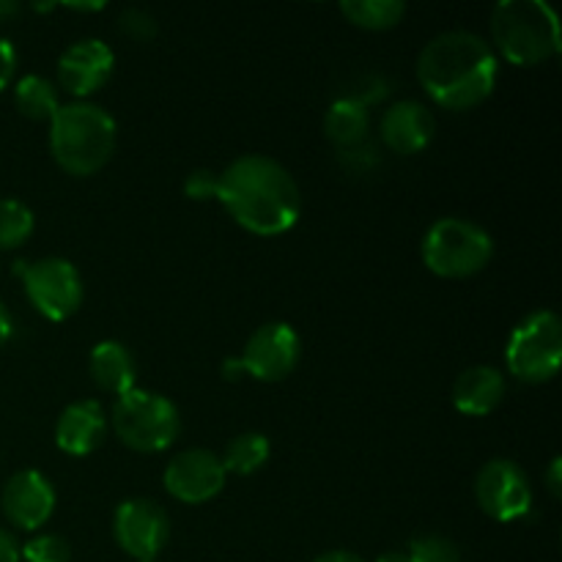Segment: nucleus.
Returning <instances> with one entry per match:
<instances>
[{
    "mask_svg": "<svg viewBox=\"0 0 562 562\" xmlns=\"http://www.w3.org/2000/svg\"><path fill=\"white\" fill-rule=\"evenodd\" d=\"M475 499L494 521L525 519L532 508L530 477L516 461L492 459L477 472Z\"/></svg>",
    "mask_w": 562,
    "mask_h": 562,
    "instance_id": "obj_10",
    "label": "nucleus"
},
{
    "mask_svg": "<svg viewBox=\"0 0 562 562\" xmlns=\"http://www.w3.org/2000/svg\"><path fill=\"white\" fill-rule=\"evenodd\" d=\"M5 519L20 530H42L55 514V488L42 472L22 470L9 477L0 494Z\"/></svg>",
    "mask_w": 562,
    "mask_h": 562,
    "instance_id": "obj_14",
    "label": "nucleus"
},
{
    "mask_svg": "<svg viewBox=\"0 0 562 562\" xmlns=\"http://www.w3.org/2000/svg\"><path fill=\"white\" fill-rule=\"evenodd\" d=\"M69 9H75V11H99V9H104V3H69Z\"/></svg>",
    "mask_w": 562,
    "mask_h": 562,
    "instance_id": "obj_37",
    "label": "nucleus"
},
{
    "mask_svg": "<svg viewBox=\"0 0 562 562\" xmlns=\"http://www.w3.org/2000/svg\"><path fill=\"white\" fill-rule=\"evenodd\" d=\"M115 543L137 562L157 560L168 547L170 519L162 505L146 497H132L115 508L113 516Z\"/></svg>",
    "mask_w": 562,
    "mask_h": 562,
    "instance_id": "obj_11",
    "label": "nucleus"
},
{
    "mask_svg": "<svg viewBox=\"0 0 562 562\" xmlns=\"http://www.w3.org/2000/svg\"><path fill=\"white\" fill-rule=\"evenodd\" d=\"M338 162L344 165V168L349 170V173H357V176L371 173V170L379 165L376 143L366 140V143H360V146L346 148V151H338Z\"/></svg>",
    "mask_w": 562,
    "mask_h": 562,
    "instance_id": "obj_28",
    "label": "nucleus"
},
{
    "mask_svg": "<svg viewBox=\"0 0 562 562\" xmlns=\"http://www.w3.org/2000/svg\"><path fill=\"white\" fill-rule=\"evenodd\" d=\"M434 115L417 99H401L384 110L379 121V137L384 146L401 157L420 154L434 140Z\"/></svg>",
    "mask_w": 562,
    "mask_h": 562,
    "instance_id": "obj_15",
    "label": "nucleus"
},
{
    "mask_svg": "<svg viewBox=\"0 0 562 562\" xmlns=\"http://www.w3.org/2000/svg\"><path fill=\"white\" fill-rule=\"evenodd\" d=\"M11 329H14V324H11V316H9V307L0 302V346L5 344V340L11 338Z\"/></svg>",
    "mask_w": 562,
    "mask_h": 562,
    "instance_id": "obj_34",
    "label": "nucleus"
},
{
    "mask_svg": "<svg viewBox=\"0 0 562 562\" xmlns=\"http://www.w3.org/2000/svg\"><path fill=\"white\" fill-rule=\"evenodd\" d=\"M387 93H390L387 80H382L379 75H366V77H357L355 86H351L346 93H340V97L351 99V102L362 104V108H371V104L382 102Z\"/></svg>",
    "mask_w": 562,
    "mask_h": 562,
    "instance_id": "obj_27",
    "label": "nucleus"
},
{
    "mask_svg": "<svg viewBox=\"0 0 562 562\" xmlns=\"http://www.w3.org/2000/svg\"><path fill=\"white\" fill-rule=\"evenodd\" d=\"M115 69V55L102 38H80L58 58V82L75 99H88L108 86Z\"/></svg>",
    "mask_w": 562,
    "mask_h": 562,
    "instance_id": "obj_13",
    "label": "nucleus"
},
{
    "mask_svg": "<svg viewBox=\"0 0 562 562\" xmlns=\"http://www.w3.org/2000/svg\"><path fill=\"white\" fill-rule=\"evenodd\" d=\"M220 203L245 231L256 236H280L302 214L300 187L294 176L267 154H245L217 173Z\"/></svg>",
    "mask_w": 562,
    "mask_h": 562,
    "instance_id": "obj_1",
    "label": "nucleus"
},
{
    "mask_svg": "<svg viewBox=\"0 0 562 562\" xmlns=\"http://www.w3.org/2000/svg\"><path fill=\"white\" fill-rule=\"evenodd\" d=\"M423 263L428 272L448 280H464L483 272L494 256L486 228L464 217H442L423 236Z\"/></svg>",
    "mask_w": 562,
    "mask_h": 562,
    "instance_id": "obj_5",
    "label": "nucleus"
},
{
    "mask_svg": "<svg viewBox=\"0 0 562 562\" xmlns=\"http://www.w3.org/2000/svg\"><path fill=\"white\" fill-rule=\"evenodd\" d=\"M214 192H217V173H212V170H192L184 179V195L192 201H209V198H214Z\"/></svg>",
    "mask_w": 562,
    "mask_h": 562,
    "instance_id": "obj_29",
    "label": "nucleus"
},
{
    "mask_svg": "<svg viewBox=\"0 0 562 562\" xmlns=\"http://www.w3.org/2000/svg\"><path fill=\"white\" fill-rule=\"evenodd\" d=\"M0 562H20V543L3 527H0Z\"/></svg>",
    "mask_w": 562,
    "mask_h": 562,
    "instance_id": "obj_31",
    "label": "nucleus"
},
{
    "mask_svg": "<svg viewBox=\"0 0 562 562\" xmlns=\"http://www.w3.org/2000/svg\"><path fill=\"white\" fill-rule=\"evenodd\" d=\"M499 60L492 44L470 31H445L417 55L423 91L445 110H472L497 88Z\"/></svg>",
    "mask_w": 562,
    "mask_h": 562,
    "instance_id": "obj_2",
    "label": "nucleus"
},
{
    "mask_svg": "<svg viewBox=\"0 0 562 562\" xmlns=\"http://www.w3.org/2000/svg\"><path fill=\"white\" fill-rule=\"evenodd\" d=\"M16 267L25 283V294L31 305L47 322H66L82 305V278L71 261L60 256L38 258V261Z\"/></svg>",
    "mask_w": 562,
    "mask_h": 562,
    "instance_id": "obj_9",
    "label": "nucleus"
},
{
    "mask_svg": "<svg viewBox=\"0 0 562 562\" xmlns=\"http://www.w3.org/2000/svg\"><path fill=\"white\" fill-rule=\"evenodd\" d=\"M14 102L25 119L31 121H49L55 115L58 104V93L55 86L42 75H25L14 86Z\"/></svg>",
    "mask_w": 562,
    "mask_h": 562,
    "instance_id": "obj_21",
    "label": "nucleus"
},
{
    "mask_svg": "<svg viewBox=\"0 0 562 562\" xmlns=\"http://www.w3.org/2000/svg\"><path fill=\"white\" fill-rule=\"evenodd\" d=\"M113 151L115 121L99 104H60L49 119V154L69 176H93L110 162Z\"/></svg>",
    "mask_w": 562,
    "mask_h": 562,
    "instance_id": "obj_3",
    "label": "nucleus"
},
{
    "mask_svg": "<svg viewBox=\"0 0 562 562\" xmlns=\"http://www.w3.org/2000/svg\"><path fill=\"white\" fill-rule=\"evenodd\" d=\"M338 9L351 25L366 27V31H390L406 14V5L401 0H344Z\"/></svg>",
    "mask_w": 562,
    "mask_h": 562,
    "instance_id": "obj_20",
    "label": "nucleus"
},
{
    "mask_svg": "<svg viewBox=\"0 0 562 562\" xmlns=\"http://www.w3.org/2000/svg\"><path fill=\"white\" fill-rule=\"evenodd\" d=\"M492 38L510 64H547L560 53V20L547 0H503L492 11Z\"/></svg>",
    "mask_w": 562,
    "mask_h": 562,
    "instance_id": "obj_4",
    "label": "nucleus"
},
{
    "mask_svg": "<svg viewBox=\"0 0 562 562\" xmlns=\"http://www.w3.org/2000/svg\"><path fill=\"white\" fill-rule=\"evenodd\" d=\"M20 558L27 562H69L71 547L60 536H36L20 549Z\"/></svg>",
    "mask_w": 562,
    "mask_h": 562,
    "instance_id": "obj_25",
    "label": "nucleus"
},
{
    "mask_svg": "<svg viewBox=\"0 0 562 562\" xmlns=\"http://www.w3.org/2000/svg\"><path fill=\"white\" fill-rule=\"evenodd\" d=\"M313 562H366V560H362L360 554H355V552H346V549H333V552L318 554V558Z\"/></svg>",
    "mask_w": 562,
    "mask_h": 562,
    "instance_id": "obj_33",
    "label": "nucleus"
},
{
    "mask_svg": "<svg viewBox=\"0 0 562 562\" xmlns=\"http://www.w3.org/2000/svg\"><path fill=\"white\" fill-rule=\"evenodd\" d=\"M562 362V324L554 311H536L521 318L505 346V366L519 382H552Z\"/></svg>",
    "mask_w": 562,
    "mask_h": 562,
    "instance_id": "obj_7",
    "label": "nucleus"
},
{
    "mask_svg": "<svg viewBox=\"0 0 562 562\" xmlns=\"http://www.w3.org/2000/svg\"><path fill=\"white\" fill-rule=\"evenodd\" d=\"M547 486H549V492H552V497L560 499V494H562V461L560 459H552V464H549Z\"/></svg>",
    "mask_w": 562,
    "mask_h": 562,
    "instance_id": "obj_32",
    "label": "nucleus"
},
{
    "mask_svg": "<svg viewBox=\"0 0 562 562\" xmlns=\"http://www.w3.org/2000/svg\"><path fill=\"white\" fill-rule=\"evenodd\" d=\"M16 69V49L9 38H0V91H5Z\"/></svg>",
    "mask_w": 562,
    "mask_h": 562,
    "instance_id": "obj_30",
    "label": "nucleus"
},
{
    "mask_svg": "<svg viewBox=\"0 0 562 562\" xmlns=\"http://www.w3.org/2000/svg\"><path fill=\"white\" fill-rule=\"evenodd\" d=\"M36 228L31 209L16 198H0V250H16L25 245Z\"/></svg>",
    "mask_w": 562,
    "mask_h": 562,
    "instance_id": "obj_23",
    "label": "nucleus"
},
{
    "mask_svg": "<svg viewBox=\"0 0 562 562\" xmlns=\"http://www.w3.org/2000/svg\"><path fill=\"white\" fill-rule=\"evenodd\" d=\"M162 481L170 497L179 499V503L203 505L223 492L228 472H225L223 459L217 453L192 448L170 459V464L165 467Z\"/></svg>",
    "mask_w": 562,
    "mask_h": 562,
    "instance_id": "obj_12",
    "label": "nucleus"
},
{
    "mask_svg": "<svg viewBox=\"0 0 562 562\" xmlns=\"http://www.w3.org/2000/svg\"><path fill=\"white\" fill-rule=\"evenodd\" d=\"M368 130H371V115L368 108L351 102V99L338 97L329 104L327 115H324V132H327V140L333 143L338 151L346 148H355L360 143L368 140Z\"/></svg>",
    "mask_w": 562,
    "mask_h": 562,
    "instance_id": "obj_19",
    "label": "nucleus"
},
{
    "mask_svg": "<svg viewBox=\"0 0 562 562\" xmlns=\"http://www.w3.org/2000/svg\"><path fill=\"white\" fill-rule=\"evenodd\" d=\"M505 376L492 366H470L453 382V406L467 417H486L503 404Z\"/></svg>",
    "mask_w": 562,
    "mask_h": 562,
    "instance_id": "obj_17",
    "label": "nucleus"
},
{
    "mask_svg": "<svg viewBox=\"0 0 562 562\" xmlns=\"http://www.w3.org/2000/svg\"><path fill=\"white\" fill-rule=\"evenodd\" d=\"M104 431H108V420H104L102 404L93 398L75 401L60 412L58 426H55V445L66 456L80 459V456H91L104 442Z\"/></svg>",
    "mask_w": 562,
    "mask_h": 562,
    "instance_id": "obj_16",
    "label": "nucleus"
},
{
    "mask_svg": "<svg viewBox=\"0 0 562 562\" xmlns=\"http://www.w3.org/2000/svg\"><path fill=\"white\" fill-rule=\"evenodd\" d=\"M302 357V340L289 322H269L247 338L239 360H225L223 376L239 379L241 373L258 382H283L294 373Z\"/></svg>",
    "mask_w": 562,
    "mask_h": 562,
    "instance_id": "obj_8",
    "label": "nucleus"
},
{
    "mask_svg": "<svg viewBox=\"0 0 562 562\" xmlns=\"http://www.w3.org/2000/svg\"><path fill=\"white\" fill-rule=\"evenodd\" d=\"M113 431L135 453H162L176 442L181 417L173 401L151 390H130L113 404Z\"/></svg>",
    "mask_w": 562,
    "mask_h": 562,
    "instance_id": "obj_6",
    "label": "nucleus"
},
{
    "mask_svg": "<svg viewBox=\"0 0 562 562\" xmlns=\"http://www.w3.org/2000/svg\"><path fill=\"white\" fill-rule=\"evenodd\" d=\"M143 562H159V560H143Z\"/></svg>",
    "mask_w": 562,
    "mask_h": 562,
    "instance_id": "obj_38",
    "label": "nucleus"
},
{
    "mask_svg": "<svg viewBox=\"0 0 562 562\" xmlns=\"http://www.w3.org/2000/svg\"><path fill=\"white\" fill-rule=\"evenodd\" d=\"M119 27L124 36L135 38V42H151V38L157 36V20L151 16V11L135 9V5L121 11Z\"/></svg>",
    "mask_w": 562,
    "mask_h": 562,
    "instance_id": "obj_26",
    "label": "nucleus"
},
{
    "mask_svg": "<svg viewBox=\"0 0 562 562\" xmlns=\"http://www.w3.org/2000/svg\"><path fill=\"white\" fill-rule=\"evenodd\" d=\"M16 14H20V3H14V0H0V25Z\"/></svg>",
    "mask_w": 562,
    "mask_h": 562,
    "instance_id": "obj_35",
    "label": "nucleus"
},
{
    "mask_svg": "<svg viewBox=\"0 0 562 562\" xmlns=\"http://www.w3.org/2000/svg\"><path fill=\"white\" fill-rule=\"evenodd\" d=\"M269 453H272L269 439L258 431H247L231 439L223 456V467L225 472H234V475H252V472H258L267 464Z\"/></svg>",
    "mask_w": 562,
    "mask_h": 562,
    "instance_id": "obj_22",
    "label": "nucleus"
},
{
    "mask_svg": "<svg viewBox=\"0 0 562 562\" xmlns=\"http://www.w3.org/2000/svg\"><path fill=\"white\" fill-rule=\"evenodd\" d=\"M376 562H412V560L406 552H384V554H379Z\"/></svg>",
    "mask_w": 562,
    "mask_h": 562,
    "instance_id": "obj_36",
    "label": "nucleus"
},
{
    "mask_svg": "<svg viewBox=\"0 0 562 562\" xmlns=\"http://www.w3.org/2000/svg\"><path fill=\"white\" fill-rule=\"evenodd\" d=\"M412 562H461V552L445 536H417L406 549Z\"/></svg>",
    "mask_w": 562,
    "mask_h": 562,
    "instance_id": "obj_24",
    "label": "nucleus"
},
{
    "mask_svg": "<svg viewBox=\"0 0 562 562\" xmlns=\"http://www.w3.org/2000/svg\"><path fill=\"white\" fill-rule=\"evenodd\" d=\"M88 371H91L93 384L110 395H124L135 390V357L119 340H102L93 346L88 357Z\"/></svg>",
    "mask_w": 562,
    "mask_h": 562,
    "instance_id": "obj_18",
    "label": "nucleus"
}]
</instances>
